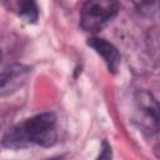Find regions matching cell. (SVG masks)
Instances as JSON below:
<instances>
[{
  "mask_svg": "<svg viewBox=\"0 0 160 160\" xmlns=\"http://www.w3.org/2000/svg\"><path fill=\"white\" fill-rule=\"evenodd\" d=\"M56 116L52 112H42L16 125L4 138V145L12 149L40 145L52 146L56 142Z\"/></svg>",
  "mask_w": 160,
  "mask_h": 160,
  "instance_id": "6da1fadb",
  "label": "cell"
},
{
  "mask_svg": "<svg viewBox=\"0 0 160 160\" xmlns=\"http://www.w3.org/2000/svg\"><path fill=\"white\" fill-rule=\"evenodd\" d=\"M118 11V0H86L80 12V26L88 32H98Z\"/></svg>",
  "mask_w": 160,
  "mask_h": 160,
  "instance_id": "7a4b0ae2",
  "label": "cell"
},
{
  "mask_svg": "<svg viewBox=\"0 0 160 160\" xmlns=\"http://www.w3.org/2000/svg\"><path fill=\"white\" fill-rule=\"evenodd\" d=\"M30 68L24 64H11L0 70V96H9L20 90L30 76Z\"/></svg>",
  "mask_w": 160,
  "mask_h": 160,
  "instance_id": "3957f363",
  "label": "cell"
},
{
  "mask_svg": "<svg viewBox=\"0 0 160 160\" xmlns=\"http://www.w3.org/2000/svg\"><path fill=\"white\" fill-rule=\"evenodd\" d=\"M88 45L90 48H92L105 61L108 70L112 74L116 72L118 66L120 64V54L118 51V49L109 41H106L105 39H100V38H91L88 41Z\"/></svg>",
  "mask_w": 160,
  "mask_h": 160,
  "instance_id": "277c9868",
  "label": "cell"
},
{
  "mask_svg": "<svg viewBox=\"0 0 160 160\" xmlns=\"http://www.w3.org/2000/svg\"><path fill=\"white\" fill-rule=\"evenodd\" d=\"M136 102L138 106L140 109V111L144 114L146 121L150 124V129L151 125L155 129V131L158 130V102L156 100L152 98V95L148 91H140L138 92V98H136Z\"/></svg>",
  "mask_w": 160,
  "mask_h": 160,
  "instance_id": "5b68a950",
  "label": "cell"
},
{
  "mask_svg": "<svg viewBox=\"0 0 160 160\" xmlns=\"http://www.w3.org/2000/svg\"><path fill=\"white\" fill-rule=\"evenodd\" d=\"M19 15L24 18L28 22H35L39 18V8L36 0H20Z\"/></svg>",
  "mask_w": 160,
  "mask_h": 160,
  "instance_id": "8992f818",
  "label": "cell"
},
{
  "mask_svg": "<svg viewBox=\"0 0 160 160\" xmlns=\"http://www.w3.org/2000/svg\"><path fill=\"white\" fill-rule=\"evenodd\" d=\"M135 8L145 15H151L156 10V0H130Z\"/></svg>",
  "mask_w": 160,
  "mask_h": 160,
  "instance_id": "52a82bcc",
  "label": "cell"
},
{
  "mask_svg": "<svg viewBox=\"0 0 160 160\" xmlns=\"http://www.w3.org/2000/svg\"><path fill=\"white\" fill-rule=\"evenodd\" d=\"M111 156V151H110V145L106 142V141H104L102 142V154L100 155V159H108V158H110Z\"/></svg>",
  "mask_w": 160,
  "mask_h": 160,
  "instance_id": "ba28073f",
  "label": "cell"
},
{
  "mask_svg": "<svg viewBox=\"0 0 160 160\" xmlns=\"http://www.w3.org/2000/svg\"><path fill=\"white\" fill-rule=\"evenodd\" d=\"M0 59H1V50H0Z\"/></svg>",
  "mask_w": 160,
  "mask_h": 160,
  "instance_id": "9c48e42d",
  "label": "cell"
}]
</instances>
